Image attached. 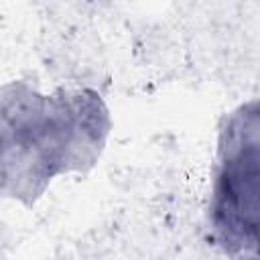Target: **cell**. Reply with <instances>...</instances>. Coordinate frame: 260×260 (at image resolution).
Instances as JSON below:
<instances>
[{"mask_svg":"<svg viewBox=\"0 0 260 260\" xmlns=\"http://www.w3.org/2000/svg\"><path fill=\"white\" fill-rule=\"evenodd\" d=\"M209 219L225 250L260 256V102L240 106L219 132Z\"/></svg>","mask_w":260,"mask_h":260,"instance_id":"2","label":"cell"},{"mask_svg":"<svg viewBox=\"0 0 260 260\" xmlns=\"http://www.w3.org/2000/svg\"><path fill=\"white\" fill-rule=\"evenodd\" d=\"M2 91V179L12 197L32 201L53 177L95 165L110 116L93 91L41 95L24 85Z\"/></svg>","mask_w":260,"mask_h":260,"instance_id":"1","label":"cell"}]
</instances>
